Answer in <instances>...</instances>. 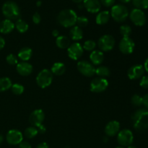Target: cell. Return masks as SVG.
<instances>
[{
    "mask_svg": "<svg viewBox=\"0 0 148 148\" xmlns=\"http://www.w3.org/2000/svg\"><path fill=\"white\" fill-rule=\"evenodd\" d=\"M41 4H42L41 1H38L37 3H36V5H37L38 7H40V6H41Z\"/></svg>",
    "mask_w": 148,
    "mask_h": 148,
    "instance_id": "cell-49",
    "label": "cell"
},
{
    "mask_svg": "<svg viewBox=\"0 0 148 148\" xmlns=\"http://www.w3.org/2000/svg\"><path fill=\"white\" fill-rule=\"evenodd\" d=\"M116 148H124L123 147H121V146H119V147H116Z\"/></svg>",
    "mask_w": 148,
    "mask_h": 148,
    "instance_id": "cell-54",
    "label": "cell"
},
{
    "mask_svg": "<svg viewBox=\"0 0 148 148\" xmlns=\"http://www.w3.org/2000/svg\"><path fill=\"white\" fill-rule=\"evenodd\" d=\"M131 102L132 105L134 106H141L143 105V97L137 95V94H135V95H134L132 97Z\"/></svg>",
    "mask_w": 148,
    "mask_h": 148,
    "instance_id": "cell-35",
    "label": "cell"
},
{
    "mask_svg": "<svg viewBox=\"0 0 148 148\" xmlns=\"http://www.w3.org/2000/svg\"><path fill=\"white\" fill-rule=\"evenodd\" d=\"M130 20L137 26H143L146 23V15L144 12L140 9H134L130 14Z\"/></svg>",
    "mask_w": 148,
    "mask_h": 148,
    "instance_id": "cell-9",
    "label": "cell"
},
{
    "mask_svg": "<svg viewBox=\"0 0 148 148\" xmlns=\"http://www.w3.org/2000/svg\"><path fill=\"white\" fill-rule=\"evenodd\" d=\"M17 72L22 76H28L33 72V66L27 62H22L17 64Z\"/></svg>",
    "mask_w": 148,
    "mask_h": 148,
    "instance_id": "cell-18",
    "label": "cell"
},
{
    "mask_svg": "<svg viewBox=\"0 0 148 148\" xmlns=\"http://www.w3.org/2000/svg\"><path fill=\"white\" fill-rule=\"evenodd\" d=\"M3 140H4V137H3V136L1 134H0V145L2 143Z\"/></svg>",
    "mask_w": 148,
    "mask_h": 148,
    "instance_id": "cell-48",
    "label": "cell"
},
{
    "mask_svg": "<svg viewBox=\"0 0 148 148\" xmlns=\"http://www.w3.org/2000/svg\"><path fill=\"white\" fill-rule=\"evenodd\" d=\"M6 61L10 65H16L18 64L17 56L13 54V53H10V54L7 55V57H6Z\"/></svg>",
    "mask_w": 148,
    "mask_h": 148,
    "instance_id": "cell-36",
    "label": "cell"
},
{
    "mask_svg": "<svg viewBox=\"0 0 148 148\" xmlns=\"http://www.w3.org/2000/svg\"><path fill=\"white\" fill-rule=\"evenodd\" d=\"M144 68H145V70L146 71V72L148 73V58L147 59L145 60V62L144 63Z\"/></svg>",
    "mask_w": 148,
    "mask_h": 148,
    "instance_id": "cell-46",
    "label": "cell"
},
{
    "mask_svg": "<svg viewBox=\"0 0 148 148\" xmlns=\"http://www.w3.org/2000/svg\"><path fill=\"white\" fill-rule=\"evenodd\" d=\"M134 7L140 10H145L148 8V0H132Z\"/></svg>",
    "mask_w": 148,
    "mask_h": 148,
    "instance_id": "cell-30",
    "label": "cell"
},
{
    "mask_svg": "<svg viewBox=\"0 0 148 148\" xmlns=\"http://www.w3.org/2000/svg\"><path fill=\"white\" fill-rule=\"evenodd\" d=\"M143 105H144L146 109L148 110V93L145 94L143 97Z\"/></svg>",
    "mask_w": 148,
    "mask_h": 148,
    "instance_id": "cell-41",
    "label": "cell"
},
{
    "mask_svg": "<svg viewBox=\"0 0 148 148\" xmlns=\"http://www.w3.org/2000/svg\"><path fill=\"white\" fill-rule=\"evenodd\" d=\"M52 35H53V37L57 38L58 36H59V30H53V31H52Z\"/></svg>",
    "mask_w": 148,
    "mask_h": 148,
    "instance_id": "cell-45",
    "label": "cell"
},
{
    "mask_svg": "<svg viewBox=\"0 0 148 148\" xmlns=\"http://www.w3.org/2000/svg\"><path fill=\"white\" fill-rule=\"evenodd\" d=\"M98 46L102 51H110L115 46V39L111 35H104L98 40Z\"/></svg>",
    "mask_w": 148,
    "mask_h": 148,
    "instance_id": "cell-7",
    "label": "cell"
},
{
    "mask_svg": "<svg viewBox=\"0 0 148 148\" xmlns=\"http://www.w3.org/2000/svg\"><path fill=\"white\" fill-rule=\"evenodd\" d=\"M19 147L20 148H32L31 145L26 141H23L19 144Z\"/></svg>",
    "mask_w": 148,
    "mask_h": 148,
    "instance_id": "cell-40",
    "label": "cell"
},
{
    "mask_svg": "<svg viewBox=\"0 0 148 148\" xmlns=\"http://www.w3.org/2000/svg\"><path fill=\"white\" fill-rule=\"evenodd\" d=\"M77 67L78 71L85 77H92L95 74L96 68L92 63L88 61H79L77 63Z\"/></svg>",
    "mask_w": 148,
    "mask_h": 148,
    "instance_id": "cell-8",
    "label": "cell"
},
{
    "mask_svg": "<svg viewBox=\"0 0 148 148\" xmlns=\"http://www.w3.org/2000/svg\"><path fill=\"white\" fill-rule=\"evenodd\" d=\"M95 47H96V43L93 40H86L82 46L83 49L88 51H92L95 49Z\"/></svg>",
    "mask_w": 148,
    "mask_h": 148,
    "instance_id": "cell-33",
    "label": "cell"
},
{
    "mask_svg": "<svg viewBox=\"0 0 148 148\" xmlns=\"http://www.w3.org/2000/svg\"><path fill=\"white\" fill-rule=\"evenodd\" d=\"M83 48L79 43H74L67 49V53L69 57L72 60H77L83 54Z\"/></svg>",
    "mask_w": 148,
    "mask_h": 148,
    "instance_id": "cell-13",
    "label": "cell"
},
{
    "mask_svg": "<svg viewBox=\"0 0 148 148\" xmlns=\"http://www.w3.org/2000/svg\"><path fill=\"white\" fill-rule=\"evenodd\" d=\"M140 85L142 88L148 89V76H143L141 78V80L140 82Z\"/></svg>",
    "mask_w": 148,
    "mask_h": 148,
    "instance_id": "cell-37",
    "label": "cell"
},
{
    "mask_svg": "<svg viewBox=\"0 0 148 148\" xmlns=\"http://www.w3.org/2000/svg\"><path fill=\"white\" fill-rule=\"evenodd\" d=\"M78 7H79V9H82L84 7V5L83 4H78Z\"/></svg>",
    "mask_w": 148,
    "mask_h": 148,
    "instance_id": "cell-51",
    "label": "cell"
},
{
    "mask_svg": "<svg viewBox=\"0 0 148 148\" xmlns=\"http://www.w3.org/2000/svg\"><path fill=\"white\" fill-rule=\"evenodd\" d=\"M103 141L105 142V143H106V142L108 141V138H107V137H104V138H103Z\"/></svg>",
    "mask_w": 148,
    "mask_h": 148,
    "instance_id": "cell-53",
    "label": "cell"
},
{
    "mask_svg": "<svg viewBox=\"0 0 148 148\" xmlns=\"http://www.w3.org/2000/svg\"><path fill=\"white\" fill-rule=\"evenodd\" d=\"M15 25L16 29H17V31L20 33H24L28 30V25L26 23L25 20H22V19H18V20H16V23L14 24Z\"/></svg>",
    "mask_w": 148,
    "mask_h": 148,
    "instance_id": "cell-26",
    "label": "cell"
},
{
    "mask_svg": "<svg viewBox=\"0 0 148 148\" xmlns=\"http://www.w3.org/2000/svg\"><path fill=\"white\" fill-rule=\"evenodd\" d=\"M90 59L93 65H100L104 59V55L101 51L94 50L90 55Z\"/></svg>",
    "mask_w": 148,
    "mask_h": 148,
    "instance_id": "cell-20",
    "label": "cell"
},
{
    "mask_svg": "<svg viewBox=\"0 0 148 148\" xmlns=\"http://www.w3.org/2000/svg\"><path fill=\"white\" fill-rule=\"evenodd\" d=\"M119 47L120 51L124 54H131L134 51L135 43L131 38L125 37L123 38L121 40Z\"/></svg>",
    "mask_w": 148,
    "mask_h": 148,
    "instance_id": "cell-11",
    "label": "cell"
},
{
    "mask_svg": "<svg viewBox=\"0 0 148 148\" xmlns=\"http://www.w3.org/2000/svg\"><path fill=\"white\" fill-rule=\"evenodd\" d=\"M11 90L12 92L14 95H20L23 93V92H24L25 90V88L24 87H23V85H20V84L19 83H15L14 84V85H12Z\"/></svg>",
    "mask_w": 148,
    "mask_h": 148,
    "instance_id": "cell-31",
    "label": "cell"
},
{
    "mask_svg": "<svg viewBox=\"0 0 148 148\" xmlns=\"http://www.w3.org/2000/svg\"><path fill=\"white\" fill-rule=\"evenodd\" d=\"M12 85V81L9 77L0 78V92H4L10 89Z\"/></svg>",
    "mask_w": 148,
    "mask_h": 148,
    "instance_id": "cell-27",
    "label": "cell"
},
{
    "mask_svg": "<svg viewBox=\"0 0 148 148\" xmlns=\"http://www.w3.org/2000/svg\"><path fill=\"white\" fill-rule=\"evenodd\" d=\"M64 148H69V147H64Z\"/></svg>",
    "mask_w": 148,
    "mask_h": 148,
    "instance_id": "cell-55",
    "label": "cell"
},
{
    "mask_svg": "<svg viewBox=\"0 0 148 148\" xmlns=\"http://www.w3.org/2000/svg\"><path fill=\"white\" fill-rule=\"evenodd\" d=\"M4 46H5V40L0 36V50H1L4 47Z\"/></svg>",
    "mask_w": 148,
    "mask_h": 148,
    "instance_id": "cell-44",
    "label": "cell"
},
{
    "mask_svg": "<svg viewBox=\"0 0 148 148\" xmlns=\"http://www.w3.org/2000/svg\"><path fill=\"white\" fill-rule=\"evenodd\" d=\"M77 15L74 10L66 9L59 13L57 16V21L60 25L64 27H71L76 24Z\"/></svg>",
    "mask_w": 148,
    "mask_h": 148,
    "instance_id": "cell-2",
    "label": "cell"
},
{
    "mask_svg": "<svg viewBox=\"0 0 148 148\" xmlns=\"http://www.w3.org/2000/svg\"><path fill=\"white\" fill-rule=\"evenodd\" d=\"M69 36L74 40H79L83 38V31L78 26H73L69 31Z\"/></svg>",
    "mask_w": 148,
    "mask_h": 148,
    "instance_id": "cell-23",
    "label": "cell"
},
{
    "mask_svg": "<svg viewBox=\"0 0 148 148\" xmlns=\"http://www.w3.org/2000/svg\"><path fill=\"white\" fill-rule=\"evenodd\" d=\"M32 53H33V51H32V49L30 48L24 47L20 49L17 56H18L19 59H21L22 61L27 62L32 56Z\"/></svg>",
    "mask_w": 148,
    "mask_h": 148,
    "instance_id": "cell-24",
    "label": "cell"
},
{
    "mask_svg": "<svg viewBox=\"0 0 148 148\" xmlns=\"http://www.w3.org/2000/svg\"><path fill=\"white\" fill-rule=\"evenodd\" d=\"M101 4L104 5L105 7H111L115 3V0H99Z\"/></svg>",
    "mask_w": 148,
    "mask_h": 148,
    "instance_id": "cell-39",
    "label": "cell"
},
{
    "mask_svg": "<svg viewBox=\"0 0 148 148\" xmlns=\"http://www.w3.org/2000/svg\"><path fill=\"white\" fill-rule=\"evenodd\" d=\"M145 70L143 65L135 64L129 69L127 75L130 79H137L142 78L144 76Z\"/></svg>",
    "mask_w": 148,
    "mask_h": 148,
    "instance_id": "cell-15",
    "label": "cell"
},
{
    "mask_svg": "<svg viewBox=\"0 0 148 148\" xmlns=\"http://www.w3.org/2000/svg\"><path fill=\"white\" fill-rule=\"evenodd\" d=\"M127 148H137V147H135V146H133V145H130L128 146V147Z\"/></svg>",
    "mask_w": 148,
    "mask_h": 148,
    "instance_id": "cell-52",
    "label": "cell"
},
{
    "mask_svg": "<svg viewBox=\"0 0 148 148\" xmlns=\"http://www.w3.org/2000/svg\"><path fill=\"white\" fill-rule=\"evenodd\" d=\"M133 127L137 131L142 132L148 128V110L138 109L132 115Z\"/></svg>",
    "mask_w": 148,
    "mask_h": 148,
    "instance_id": "cell-1",
    "label": "cell"
},
{
    "mask_svg": "<svg viewBox=\"0 0 148 148\" xmlns=\"http://www.w3.org/2000/svg\"><path fill=\"white\" fill-rule=\"evenodd\" d=\"M120 130V124L117 121H111L106 124L105 133L108 137H114L118 134Z\"/></svg>",
    "mask_w": 148,
    "mask_h": 148,
    "instance_id": "cell-17",
    "label": "cell"
},
{
    "mask_svg": "<svg viewBox=\"0 0 148 148\" xmlns=\"http://www.w3.org/2000/svg\"><path fill=\"white\" fill-rule=\"evenodd\" d=\"M56 44L59 49H68L70 44V40L69 38L65 36H59L56 38Z\"/></svg>",
    "mask_w": 148,
    "mask_h": 148,
    "instance_id": "cell-25",
    "label": "cell"
},
{
    "mask_svg": "<svg viewBox=\"0 0 148 148\" xmlns=\"http://www.w3.org/2000/svg\"><path fill=\"white\" fill-rule=\"evenodd\" d=\"M36 148H49V146L46 143H41L36 147Z\"/></svg>",
    "mask_w": 148,
    "mask_h": 148,
    "instance_id": "cell-43",
    "label": "cell"
},
{
    "mask_svg": "<svg viewBox=\"0 0 148 148\" xmlns=\"http://www.w3.org/2000/svg\"><path fill=\"white\" fill-rule=\"evenodd\" d=\"M110 17H111V14H110L109 12L105 10V11L101 12L97 14L95 21L98 25H102L106 24L109 21Z\"/></svg>",
    "mask_w": 148,
    "mask_h": 148,
    "instance_id": "cell-21",
    "label": "cell"
},
{
    "mask_svg": "<svg viewBox=\"0 0 148 148\" xmlns=\"http://www.w3.org/2000/svg\"><path fill=\"white\" fill-rule=\"evenodd\" d=\"M45 119V114L43 110L36 109L30 114L29 117V121L33 127L37 128L40 125L43 124Z\"/></svg>",
    "mask_w": 148,
    "mask_h": 148,
    "instance_id": "cell-12",
    "label": "cell"
},
{
    "mask_svg": "<svg viewBox=\"0 0 148 148\" xmlns=\"http://www.w3.org/2000/svg\"><path fill=\"white\" fill-rule=\"evenodd\" d=\"M84 7L90 13H97L101 10V4L99 0H84Z\"/></svg>",
    "mask_w": 148,
    "mask_h": 148,
    "instance_id": "cell-16",
    "label": "cell"
},
{
    "mask_svg": "<svg viewBox=\"0 0 148 148\" xmlns=\"http://www.w3.org/2000/svg\"><path fill=\"white\" fill-rule=\"evenodd\" d=\"M24 134L25 137L28 139H32L33 137H36L38 134V129L35 127H29L25 130Z\"/></svg>",
    "mask_w": 148,
    "mask_h": 148,
    "instance_id": "cell-29",
    "label": "cell"
},
{
    "mask_svg": "<svg viewBox=\"0 0 148 148\" xmlns=\"http://www.w3.org/2000/svg\"><path fill=\"white\" fill-rule=\"evenodd\" d=\"M122 3H129L131 0H120Z\"/></svg>",
    "mask_w": 148,
    "mask_h": 148,
    "instance_id": "cell-50",
    "label": "cell"
},
{
    "mask_svg": "<svg viewBox=\"0 0 148 148\" xmlns=\"http://www.w3.org/2000/svg\"><path fill=\"white\" fill-rule=\"evenodd\" d=\"M3 14L6 18L10 20H17L20 19V10L17 4L14 1H6L1 8Z\"/></svg>",
    "mask_w": 148,
    "mask_h": 148,
    "instance_id": "cell-3",
    "label": "cell"
},
{
    "mask_svg": "<svg viewBox=\"0 0 148 148\" xmlns=\"http://www.w3.org/2000/svg\"><path fill=\"white\" fill-rule=\"evenodd\" d=\"M89 23V20L85 16H80V17H77V19L76 24L77 25V26L81 27H86L87 25Z\"/></svg>",
    "mask_w": 148,
    "mask_h": 148,
    "instance_id": "cell-34",
    "label": "cell"
},
{
    "mask_svg": "<svg viewBox=\"0 0 148 148\" xmlns=\"http://www.w3.org/2000/svg\"><path fill=\"white\" fill-rule=\"evenodd\" d=\"M95 74L99 77L105 78L109 76L110 74H111V71H110V69L107 66H101L95 69Z\"/></svg>",
    "mask_w": 148,
    "mask_h": 148,
    "instance_id": "cell-28",
    "label": "cell"
},
{
    "mask_svg": "<svg viewBox=\"0 0 148 148\" xmlns=\"http://www.w3.org/2000/svg\"><path fill=\"white\" fill-rule=\"evenodd\" d=\"M117 141L119 144L122 147H128L132 145L134 141V135L132 131L130 130H123L118 133L117 136Z\"/></svg>",
    "mask_w": 148,
    "mask_h": 148,
    "instance_id": "cell-6",
    "label": "cell"
},
{
    "mask_svg": "<svg viewBox=\"0 0 148 148\" xmlns=\"http://www.w3.org/2000/svg\"><path fill=\"white\" fill-rule=\"evenodd\" d=\"M37 129L38 131V133H40V134H43V133L46 132V127H45L43 124H41V125H40L39 127H38Z\"/></svg>",
    "mask_w": 148,
    "mask_h": 148,
    "instance_id": "cell-42",
    "label": "cell"
},
{
    "mask_svg": "<svg viewBox=\"0 0 148 148\" xmlns=\"http://www.w3.org/2000/svg\"><path fill=\"white\" fill-rule=\"evenodd\" d=\"M120 33L123 38L130 37V36L132 33V28L128 25H123L120 27Z\"/></svg>",
    "mask_w": 148,
    "mask_h": 148,
    "instance_id": "cell-32",
    "label": "cell"
},
{
    "mask_svg": "<svg viewBox=\"0 0 148 148\" xmlns=\"http://www.w3.org/2000/svg\"><path fill=\"white\" fill-rule=\"evenodd\" d=\"M7 142L12 145H19L23 142V135L20 131L17 130H11L7 132L6 136Z\"/></svg>",
    "mask_w": 148,
    "mask_h": 148,
    "instance_id": "cell-14",
    "label": "cell"
},
{
    "mask_svg": "<svg viewBox=\"0 0 148 148\" xmlns=\"http://www.w3.org/2000/svg\"><path fill=\"white\" fill-rule=\"evenodd\" d=\"M51 72L53 75L61 76L66 72V66H65L64 64H63L62 62H56L52 65Z\"/></svg>",
    "mask_w": 148,
    "mask_h": 148,
    "instance_id": "cell-22",
    "label": "cell"
},
{
    "mask_svg": "<svg viewBox=\"0 0 148 148\" xmlns=\"http://www.w3.org/2000/svg\"><path fill=\"white\" fill-rule=\"evenodd\" d=\"M108 87V82L106 78L97 77L90 82V90L92 92H102Z\"/></svg>",
    "mask_w": 148,
    "mask_h": 148,
    "instance_id": "cell-10",
    "label": "cell"
},
{
    "mask_svg": "<svg viewBox=\"0 0 148 148\" xmlns=\"http://www.w3.org/2000/svg\"><path fill=\"white\" fill-rule=\"evenodd\" d=\"M52 80L53 74L51 70L48 69H44L40 71L36 77V82L40 88H48L51 84Z\"/></svg>",
    "mask_w": 148,
    "mask_h": 148,
    "instance_id": "cell-5",
    "label": "cell"
},
{
    "mask_svg": "<svg viewBox=\"0 0 148 148\" xmlns=\"http://www.w3.org/2000/svg\"><path fill=\"white\" fill-rule=\"evenodd\" d=\"M32 20H33V22L35 23V24L38 25L40 23V20H41V17H40V14H39L38 12H36L33 15Z\"/></svg>",
    "mask_w": 148,
    "mask_h": 148,
    "instance_id": "cell-38",
    "label": "cell"
},
{
    "mask_svg": "<svg viewBox=\"0 0 148 148\" xmlns=\"http://www.w3.org/2000/svg\"><path fill=\"white\" fill-rule=\"evenodd\" d=\"M110 14L116 22L122 23L128 17L129 11L128 9L123 4H116L113 6Z\"/></svg>",
    "mask_w": 148,
    "mask_h": 148,
    "instance_id": "cell-4",
    "label": "cell"
},
{
    "mask_svg": "<svg viewBox=\"0 0 148 148\" xmlns=\"http://www.w3.org/2000/svg\"><path fill=\"white\" fill-rule=\"evenodd\" d=\"M14 23L12 20L6 19L0 23V33L3 34H8L14 30Z\"/></svg>",
    "mask_w": 148,
    "mask_h": 148,
    "instance_id": "cell-19",
    "label": "cell"
},
{
    "mask_svg": "<svg viewBox=\"0 0 148 148\" xmlns=\"http://www.w3.org/2000/svg\"><path fill=\"white\" fill-rule=\"evenodd\" d=\"M72 1H73V2L76 3V4H81V3H82L84 0H72Z\"/></svg>",
    "mask_w": 148,
    "mask_h": 148,
    "instance_id": "cell-47",
    "label": "cell"
}]
</instances>
